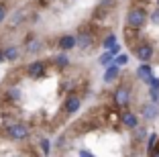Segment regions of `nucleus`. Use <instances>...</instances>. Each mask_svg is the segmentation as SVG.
I'll use <instances>...</instances> for the list:
<instances>
[{
	"label": "nucleus",
	"mask_w": 159,
	"mask_h": 157,
	"mask_svg": "<svg viewBox=\"0 0 159 157\" xmlns=\"http://www.w3.org/2000/svg\"><path fill=\"white\" fill-rule=\"evenodd\" d=\"M4 61V49H0V63Z\"/></svg>",
	"instance_id": "5701e85b"
},
{
	"label": "nucleus",
	"mask_w": 159,
	"mask_h": 157,
	"mask_svg": "<svg viewBox=\"0 0 159 157\" xmlns=\"http://www.w3.org/2000/svg\"><path fill=\"white\" fill-rule=\"evenodd\" d=\"M25 19H27V14H25V10H19V12H16V14H14V16H12V19H10L8 27H10V29H14V27H19V25L23 23Z\"/></svg>",
	"instance_id": "dca6fc26"
},
{
	"label": "nucleus",
	"mask_w": 159,
	"mask_h": 157,
	"mask_svg": "<svg viewBox=\"0 0 159 157\" xmlns=\"http://www.w3.org/2000/svg\"><path fill=\"white\" fill-rule=\"evenodd\" d=\"M55 47L59 51H71L78 47V41H75V35H70V33H66V35H61L59 39H57Z\"/></svg>",
	"instance_id": "1a4fd4ad"
},
{
	"label": "nucleus",
	"mask_w": 159,
	"mask_h": 157,
	"mask_svg": "<svg viewBox=\"0 0 159 157\" xmlns=\"http://www.w3.org/2000/svg\"><path fill=\"white\" fill-rule=\"evenodd\" d=\"M6 19H8V8H6L4 2H0V25L4 23Z\"/></svg>",
	"instance_id": "a211bd4d"
},
{
	"label": "nucleus",
	"mask_w": 159,
	"mask_h": 157,
	"mask_svg": "<svg viewBox=\"0 0 159 157\" xmlns=\"http://www.w3.org/2000/svg\"><path fill=\"white\" fill-rule=\"evenodd\" d=\"M118 76H120V67H118L116 63H112L110 67L106 69V74H104V82L110 84V82H114V80H116Z\"/></svg>",
	"instance_id": "ddd939ff"
},
{
	"label": "nucleus",
	"mask_w": 159,
	"mask_h": 157,
	"mask_svg": "<svg viewBox=\"0 0 159 157\" xmlns=\"http://www.w3.org/2000/svg\"><path fill=\"white\" fill-rule=\"evenodd\" d=\"M133 53H135V57L139 61L149 63L155 57V47H153V43H149V41H141V43H135V45H133Z\"/></svg>",
	"instance_id": "7ed1b4c3"
},
{
	"label": "nucleus",
	"mask_w": 159,
	"mask_h": 157,
	"mask_svg": "<svg viewBox=\"0 0 159 157\" xmlns=\"http://www.w3.org/2000/svg\"><path fill=\"white\" fill-rule=\"evenodd\" d=\"M10 157H14V155H10ZM16 157H19V155H16Z\"/></svg>",
	"instance_id": "393cba45"
},
{
	"label": "nucleus",
	"mask_w": 159,
	"mask_h": 157,
	"mask_svg": "<svg viewBox=\"0 0 159 157\" xmlns=\"http://www.w3.org/2000/svg\"><path fill=\"white\" fill-rule=\"evenodd\" d=\"M149 21V12H147L143 6H133V8L126 10L125 23L126 29H133V31H139V29L145 27V23Z\"/></svg>",
	"instance_id": "f03ea898"
},
{
	"label": "nucleus",
	"mask_w": 159,
	"mask_h": 157,
	"mask_svg": "<svg viewBox=\"0 0 159 157\" xmlns=\"http://www.w3.org/2000/svg\"><path fill=\"white\" fill-rule=\"evenodd\" d=\"M133 139H135L137 145H141L147 139V129H145V127H137V129L133 131Z\"/></svg>",
	"instance_id": "2eb2a0df"
},
{
	"label": "nucleus",
	"mask_w": 159,
	"mask_h": 157,
	"mask_svg": "<svg viewBox=\"0 0 159 157\" xmlns=\"http://www.w3.org/2000/svg\"><path fill=\"white\" fill-rule=\"evenodd\" d=\"M126 59H129V57H126V55H120V57H118L116 61H112V63H116L118 67H120V65H125V63H126Z\"/></svg>",
	"instance_id": "4be33fe9"
},
{
	"label": "nucleus",
	"mask_w": 159,
	"mask_h": 157,
	"mask_svg": "<svg viewBox=\"0 0 159 157\" xmlns=\"http://www.w3.org/2000/svg\"><path fill=\"white\" fill-rule=\"evenodd\" d=\"M47 65H49L47 61L35 59V61H31V63H27L25 74H27L31 80H41V78H45V76H47Z\"/></svg>",
	"instance_id": "39448f33"
},
{
	"label": "nucleus",
	"mask_w": 159,
	"mask_h": 157,
	"mask_svg": "<svg viewBox=\"0 0 159 157\" xmlns=\"http://www.w3.org/2000/svg\"><path fill=\"white\" fill-rule=\"evenodd\" d=\"M157 8H159V0H157Z\"/></svg>",
	"instance_id": "b1692460"
},
{
	"label": "nucleus",
	"mask_w": 159,
	"mask_h": 157,
	"mask_svg": "<svg viewBox=\"0 0 159 157\" xmlns=\"http://www.w3.org/2000/svg\"><path fill=\"white\" fill-rule=\"evenodd\" d=\"M78 157H96V155H94V153H90L88 149H80V151H78Z\"/></svg>",
	"instance_id": "412c9836"
},
{
	"label": "nucleus",
	"mask_w": 159,
	"mask_h": 157,
	"mask_svg": "<svg viewBox=\"0 0 159 157\" xmlns=\"http://www.w3.org/2000/svg\"><path fill=\"white\" fill-rule=\"evenodd\" d=\"M41 151L45 153V155H49V151H51V143H49L47 139H41Z\"/></svg>",
	"instance_id": "6ab92c4d"
},
{
	"label": "nucleus",
	"mask_w": 159,
	"mask_h": 157,
	"mask_svg": "<svg viewBox=\"0 0 159 157\" xmlns=\"http://www.w3.org/2000/svg\"><path fill=\"white\" fill-rule=\"evenodd\" d=\"M141 114H143L145 120H155V118H157V106L151 104V102H147V104L141 106Z\"/></svg>",
	"instance_id": "9b49d317"
},
{
	"label": "nucleus",
	"mask_w": 159,
	"mask_h": 157,
	"mask_svg": "<svg viewBox=\"0 0 159 157\" xmlns=\"http://www.w3.org/2000/svg\"><path fill=\"white\" fill-rule=\"evenodd\" d=\"M131 88L126 86V84H122V86H118L116 90L112 92V102H114V106H118V108H126L129 104H131Z\"/></svg>",
	"instance_id": "423d86ee"
},
{
	"label": "nucleus",
	"mask_w": 159,
	"mask_h": 157,
	"mask_svg": "<svg viewBox=\"0 0 159 157\" xmlns=\"http://www.w3.org/2000/svg\"><path fill=\"white\" fill-rule=\"evenodd\" d=\"M20 57V49L16 45H8L4 47V61H8V63H14V61Z\"/></svg>",
	"instance_id": "f8f14e48"
},
{
	"label": "nucleus",
	"mask_w": 159,
	"mask_h": 157,
	"mask_svg": "<svg viewBox=\"0 0 159 157\" xmlns=\"http://www.w3.org/2000/svg\"><path fill=\"white\" fill-rule=\"evenodd\" d=\"M51 61H53V65H55V67H61V69L70 65V57H67L66 53H63V51H61V53H57V55L53 57Z\"/></svg>",
	"instance_id": "4468645a"
},
{
	"label": "nucleus",
	"mask_w": 159,
	"mask_h": 157,
	"mask_svg": "<svg viewBox=\"0 0 159 157\" xmlns=\"http://www.w3.org/2000/svg\"><path fill=\"white\" fill-rule=\"evenodd\" d=\"M31 125H27V122H23V120H12V122H8V125L2 129V135H4L8 141H16V143H23V141H27L29 137H31Z\"/></svg>",
	"instance_id": "f257e3e1"
},
{
	"label": "nucleus",
	"mask_w": 159,
	"mask_h": 157,
	"mask_svg": "<svg viewBox=\"0 0 159 157\" xmlns=\"http://www.w3.org/2000/svg\"><path fill=\"white\" fill-rule=\"evenodd\" d=\"M2 100H4L6 104H10V106L20 104V102H23V90H20L19 86H8V88L2 92Z\"/></svg>",
	"instance_id": "6e6552de"
},
{
	"label": "nucleus",
	"mask_w": 159,
	"mask_h": 157,
	"mask_svg": "<svg viewBox=\"0 0 159 157\" xmlns=\"http://www.w3.org/2000/svg\"><path fill=\"white\" fill-rule=\"evenodd\" d=\"M114 43H116V35H114V33H108L106 39L102 41V47H104V49H112Z\"/></svg>",
	"instance_id": "f3484780"
},
{
	"label": "nucleus",
	"mask_w": 159,
	"mask_h": 157,
	"mask_svg": "<svg viewBox=\"0 0 159 157\" xmlns=\"http://www.w3.org/2000/svg\"><path fill=\"white\" fill-rule=\"evenodd\" d=\"M80 106H82V94L70 92V94L66 96V100H63V106H61V110L66 112V116H74L75 112L80 110Z\"/></svg>",
	"instance_id": "0eeeda50"
},
{
	"label": "nucleus",
	"mask_w": 159,
	"mask_h": 157,
	"mask_svg": "<svg viewBox=\"0 0 159 157\" xmlns=\"http://www.w3.org/2000/svg\"><path fill=\"white\" fill-rule=\"evenodd\" d=\"M75 41H78V47H75V49H80L82 53H88V51H92L94 45H96V37H94V33L88 31V29H82V31H78V35H75Z\"/></svg>",
	"instance_id": "20e7f679"
},
{
	"label": "nucleus",
	"mask_w": 159,
	"mask_h": 157,
	"mask_svg": "<svg viewBox=\"0 0 159 157\" xmlns=\"http://www.w3.org/2000/svg\"><path fill=\"white\" fill-rule=\"evenodd\" d=\"M120 122L126 127V129L135 131L137 127H139V116H137L135 112H131V110H125V112L120 114Z\"/></svg>",
	"instance_id": "9d476101"
},
{
	"label": "nucleus",
	"mask_w": 159,
	"mask_h": 157,
	"mask_svg": "<svg viewBox=\"0 0 159 157\" xmlns=\"http://www.w3.org/2000/svg\"><path fill=\"white\" fill-rule=\"evenodd\" d=\"M149 21H151L153 25H159V8L155 10V12H151V14H149Z\"/></svg>",
	"instance_id": "aec40b11"
}]
</instances>
